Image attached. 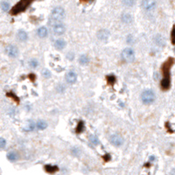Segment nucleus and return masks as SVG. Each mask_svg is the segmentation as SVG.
<instances>
[{"label":"nucleus","instance_id":"nucleus-1","mask_svg":"<svg viewBox=\"0 0 175 175\" xmlns=\"http://www.w3.org/2000/svg\"><path fill=\"white\" fill-rule=\"evenodd\" d=\"M174 63V59L170 57L168 58L162 65L161 70L163 74V79L161 81V88L164 90H167L170 89L171 86V75H170V69Z\"/></svg>","mask_w":175,"mask_h":175},{"label":"nucleus","instance_id":"nucleus-2","mask_svg":"<svg viewBox=\"0 0 175 175\" xmlns=\"http://www.w3.org/2000/svg\"><path fill=\"white\" fill-rule=\"evenodd\" d=\"M35 1V0H20L18 3H17L11 10V14L12 15H18L20 12H25L29 6L30 5Z\"/></svg>","mask_w":175,"mask_h":175},{"label":"nucleus","instance_id":"nucleus-3","mask_svg":"<svg viewBox=\"0 0 175 175\" xmlns=\"http://www.w3.org/2000/svg\"><path fill=\"white\" fill-rule=\"evenodd\" d=\"M65 17V11L62 7H55L50 16L49 18V22H50V25H55L58 24Z\"/></svg>","mask_w":175,"mask_h":175},{"label":"nucleus","instance_id":"nucleus-4","mask_svg":"<svg viewBox=\"0 0 175 175\" xmlns=\"http://www.w3.org/2000/svg\"><path fill=\"white\" fill-rule=\"evenodd\" d=\"M141 99H142V102L144 104H151V103H152L153 102L155 101V94L151 90H144L142 93Z\"/></svg>","mask_w":175,"mask_h":175},{"label":"nucleus","instance_id":"nucleus-5","mask_svg":"<svg viewBox=\"0 0 175 175\" xmlns=\"http://www.w3.org/2000/svg\"><path fill=\"white\" fill-rule=\"evenodd\" d=\"M122 57L127 62H132L135 60V52L132 48H125L122 52Z\"/></svg>","mask_w":175,"mask_h":175},{"label":"nucleus","instance_id":"nucleus-6","mask_svg":"<svg viewBox=\"0 0 175 175\" xmlns=\"http://www.w3.org/2000/svg\"><path fill=\"white\" fill-rule=\"evenodd\" d=\"M142 7L146 11H152L156 7L155 0H142Z\"/></svg>","mask_w":175,"mask_h":175},{"label":"nucleus","instance_id":"nucleus-7","mask_svg":"<svg viewBox=\"0 0 175 175\" xmlns=\"http://www.w3.org/2000/svg\"><path fill=\"white\" fill-rule=\"evenodd\" d=\"M111 143L115 145V146H121L123 144V138L122 136L118 135V134H114L111 137V139H109Z\"/></svg>","mask_w":175,"mask_h":175},{"label":"nucleus","instance_id":"nucleus-8","mask_svg":"<svg viewBox=\"0 0 175 175\" xmlns=\"http://www.w3.org/2000/svg\"><path fill=\"white\" fill-rule=\"evenodd\" d=\"M6 53L7 54L12 57V58H16L18 54V50L17 48V47L15 46H12V45H10L6 47Z\"/></svg>","mask_w":175,"mask_h":175},{"label":"nucleus","instance_id":"nucleus-9","mask_svg":"<svg viewBox=\"0 0 175 175\" xmlns=\"http://www.w3.org/2000/svg\"><path fill=\"white\" fill-rule=\"evenodd\" d=\"M77 80V75L75 72L73 71H70L67 74V75H66V81H67L68 83L69 84H74Z\"/></svg>","mask_w":175,"mask_h":175},{"label":"nucleus","instance_id":"nucleus-10","mask_svg":"<svg viewBox=\"0 0 175 175\" xmlns=\"http://www.w3.org/2000/svg\"><path fill=\"white\" fill-rule=\"evenodd\" d=\"M54 34H56V35H61V34H63L64 33H65V26L62 25V24H60V23H58V24H55V25H54Z\"/></svg>","mask_w":175,"mask_h":175},{"label":"nucleus","instance_id":"nucleus-11","mask_svg":"<svg viewBox=\"0 0 175 175\" xmlns=\"http://www.w3.org/2000/svg\"><path fill=\"white\" fill-rule=\"evenodd\" d=\"M109 31H107L105 29L100 30L97 33V37L101 40H106L109 38Z\"/></svg>","mask_w":175,"mask_h":175},{"label":"nucleus","instance_id":"nucleus-12","mask_svg":"<svg viewBox=\"0 0 175 175\" xmlns=\"http://www.w3.org/2000/svg\"><path fill=\"white\" fill-rule=\"evenodd\" d=\"M18 39L20 41H26L27 39H28V35H27V33H26L25 31L20 30V31H18Z\"/></svg>","mask_w":175,"mask_h":175},{"label":"nucleus","instance_id":"nucleus-13","mask_svg":"<svg viewBox=\"0 0 175 175\" xmlns=\"http://www.w3.org/2000/svg\"><path fill=\"white\" fill-rule=\"evenodd\" d=\"M54 47L59 49V50H62L65 47H66V42L63 39H57L54 43Z\"/></svg>","mask_w":175,"mask_h":175},{"label":"nucleus","instance_id":"nucleus-14","mask_svg":"<svg viewBox=\"0 0 175 175\" xmlns=\"http://www.w3.org/2000/svg\"><path fill=\"white\" fill-rule=\"evenodd\" d=\"M37 33H38L39 37H40V38H45V37H47L48 32H47V29L46 27L42 26V27H40V28L38 29Z\"/></svg>","mask_w":175,"mask_h":175},{"label":"nucleus","instance_id":"nucleus-15","mask_svg":"<svg viewBox=\"0 0 175 175\" xmlns=\"http://www.w3.org/2000/svg\"><path fill=\"white\" fill-rule=\"evenodd\" d=\"M36 127L38 130H45L47 127V122H45L44 120H39L36 123Z\"/></svg>","mask_w":175,"mask_h":175},{"label":"nucleus","instance_id":"nucleus-16","mask_svg":"<svg viewBox=\"0 0 175 175\" xmlns=\"http://www.w3.org/2000/svg\"><path fill=\"white\" fill-rule=\"evenodd\" d=\"M122 20H123V22H124V23L128 24L132 21V17H131V15L129 13H123L122 15Z\"/></svg>","mask_w":175,"mask_h":175},{"label":"nucleus","instance_id":"nucleus-17","mask_svg":"<svg viewBox=\"0 0 175 175\" xmlns=\"http://www.w3.org/2000/svg\"><path fill=\"white\" fill-rule=\"evenodd\" d=\"M7 159L10 161H12V162L16 161L18 159V154L14 151H10V152H8V154H7Z\"/></svg>","mask_w":175,"mask_h":175},{"label":"nucleus","instance_id":"nucleus-18","mask_svg":"<svg viewBox=\"0 0 175 175\" xmlns=\"http://www.w3.org/2000/svg\"><path fill=\"white\" fill-rule=\"evenodd\" d=\"M79 62H80L81 65H87V64H89V62H90V59H89V57H88L87 55L82 54V55H81V57L79 58Z\"/></svg>","mask_w":175,"mask_h":175},{"label":"nucleus","instance_id":"nucleus-19","mask_svg":"<svg viewBox=\"0 0 175 175\" xmlns=\"http://www.w3.org/2000/svg\"><path fill=\"white\" fill-rule=\"evenodd\" d=\"M45 169H46V171L47 172H51V173L55 172H57L59 170L58 166H50V165H47L45 166Z\"/></svg>","mask_w":175,"mask_h":175},{"label":"nucleus","instance_id":"nucleus-20","mask_svg":"<svg viewBox=\"0 0 175 175\" xmlns=\"http://www.w3.org/2000/svg\"><path fill=\"white\" fill-rule=\"evenodd\" d=\"M6 96H8V97H10V98H12L13 101H15L17 103H18L19 102V98L13 93V92H8V93H6Z\"/></svg>","mask_w":175,"mask_h":175},{"label":"nucleus","instance_id":"nucleus-21","mask_svg":"<svg viewBox=\"0 0 175 175\" xmlns=\"http://www.w3.org/2000/svg\"><path fill=\"white\" fill-rule=\"evenodd\" d=\"M83 130H84V123L82 121H80L78 125H77V128H76V133L82 132Z\"/></svg>","mask_w":175,"mask_h":175},{"label":"nucleus","instance_id":"nucleus-22","mask_svg":"<svg viewBox=\"0 0 175 175\" xmlns=\"http://www.w3.org/2000/svg\"><path fill=\"white\" fill-rule=\"evenodd\" d=\"M107 79V82L109 84V85H113L116 81V77L114 75H108L106 77Z\"/></svg>","mask_w":175,"mask_h":175},{"label":"nucleus","instance_id":"nucleus-23","mask_svg":"<svg viewBox=\"0 0 175 175\" xmlns=\"http://www.w3.org/2000/svg\"><path fill=\"white\" fill-rule=\"evenodd\" d=\"M123 4L125 6L131 7V6H133V5H134V4H135V0H123Z\"/></svg>","mask_w":175,"mask_h":175},{"label":"nucleus","instance_id":"nucleus-24","mask_svg":"<svg viewBox=\"0 0 175 175\" xmlns=\"http://www.w3.org/2000/svg\"><path fill=\"white\" fill-rule=\"evenodd\" d=\"M29 65H30V67L32 69H36L38 68V66H39V61L35 59H33L29 61Z\"/></svg>","mask_w":175,"mask_h":175},{"label":"nucleus","instance_id":"nucleus-25","mask_svg":"<svg viewBox=\"0 0 175 175\" xmlns=\"http://www.w3.org/2000/svg\"><path fill=\"white\" fill-rule=\"evenodd\" d=\"M0 5H1V9H2L4 12H7V11L9 10V8H10V5H9V3L6 2V1H3Z\"/></svg>","mask_w":175,"mask_h":175},{"label":"nucleus","instance_id":"nucleus-26","mask_svg":"<svg viewBox=\"0 0 175 175\" xmlns=\"http://www.w3.org/2000/svg\"><path fill=\"white\" fill-rule=\"evenodd\" d=\"M90 141L91 142V144H93L94 145H97L99 144V140L96 136H91L90 138Z\"/></svg>","mask_w":175,"mask_h":175},{"label":"nucleus","instance_id":"nucleus-27","mask_svg":"<svg viewBox=\"0 0 175 175\" xmlns=\"http://www.w3.org/2000/svg\"><path fill=\"white\" fill-rule=\"evenodd\" d=\"M171 39H172V43L173 44V45H175V26L172 27V30Z\"/></svg>","mask_w":175,"mask_h":175},{"label":"nucleus","instance_id":"nucleus-28","mask_svg":"<svg viewBox=\"0 0 175 175\" xmlns=\"http://www.w3.org/2000/svg\"><path fill=\"white\" fill-rule=\"evenodd\" d=\"M6 146V141L5 138H0V149H4Z\"/></svg>","mask_w":175,"mask_h":175},{"label":"nucleus","instance_id":"nucleus-29","mask_svg":"<svg viewBox=\"0 0 175 175\" xmlns=\"http://www.w3.org/2000/svg\"><path fill=\"white\" fill-rule=\"evenodd\" d=\"M42 75H44V77H46V78H49L51 76V72L47 69H44L42 71Z\"/></svg>","mask_w":175,"mask_h":175},{"label":"nucleus","instance_id":"nucleus-30","mask_svg":"<svg viewBox=\"0 0 175 175\" xmlns=\"http://www.w3.org/2000/svg\"><path fill=\"white\" fill-rule=\"evenodd\" d=\"M28 77L31 79V81H35V79H36V75H35L34 74H30V75H28Z\"/></svg>","mask_w":175,"mask_h":175},{"label":"nucleus","instance_id":"nucleus-31","mask_svg":"<svg viewBox=\"0 0 175 175\" xmlns=\"http://www.w3.org/2000/svg\"><path fill=\"white\" fill-rule=\"evenodd\" d=\"M103 159H104V160L107 162V161H109V160H111V156H109V154H106V155L103 157Z\"/></svg>","mask_w":175,"mask_h":175},{"label":"nucleus","instance_id":"nucleus-32","mask_svg":"<svg viewBox=\"0 0 175 175\" xmlns=\"http://www.w3.org/2000/svg\"><path fill=\"white\" fill-rule=\"evenodd\" d=\"M81 2H82V3H89V2H91V1H93V0H80Z\"/></svg>","mask_w":175,"mask_h":175}]
</instances>
